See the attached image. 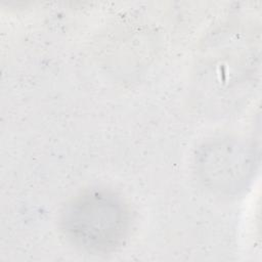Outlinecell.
<instances>
[{"label": "cell", "instance_id": "obj_2", "mask_svg": "<svg viewBox=\"0 0 262 262\" xmlns=\"http://www.w3.org/2000/svg\"><path fill=\"white\" fill-rule=\"evenodd\" d=\"M229 33V38L212 44L199 73L201 97L217 110L230 107L242 98L254 74L253 47L243 33Z\"/></svg>", "mask_w": 262, "mask_h": 262}, {"label": "cell", "instance_id": "obj_3", "mask_svg": "<svg viewBox=\"0 0 262 262\" xmlns=\"http://www.w3.org/2000/svg\"><path fill=\"white\" fill-rule=\"evenodd\" d=\"M196 165L202 181L212 191L232 195L244 189L250 181L255 155L247 143L222 138L204 145Z\"/></svg>", "mask_w": 262, "mask_h": 262}, {"label": "cell", "instance_id": "obj_1", "mask_svg": "<svg viewBox=\"0 0 262 262\" xmlns=\"http://www.w3.org/2000/svg\"><path fill=\"white\" fill-rule=\"evenodd\" d=\"M61 228L76 247L90 253H107L127 236L130 218L123 201L104 189H91L73 199L61 214Z\"/></svg>", "mask_w": 262, "mask_h": 262}]
</instances>
